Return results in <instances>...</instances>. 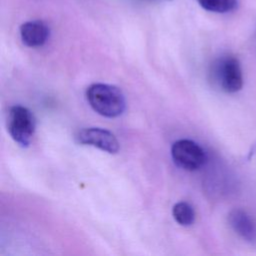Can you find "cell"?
I'll use <instances>...</instances> for the list:
<instances>
[{
	"label": "cell",
	"instance_id": "6da1fadb",
	"mask_svg": "<svg viewBox=\"0 0 256 256\" xmlns=\"http://www.w3.org/2000/svg\"><path fill=\"white\" fill-rule=\"evenodd\" d=\"M86 98L95 112L108 118L120 116L126 107L121 90L109 84H91L86 90Z\"/></svg>",
	"mask_w": 256,
	"mask_h": 256
},
{
	"label": "cell",
	"instance_id": "7a4b0ae2",
	"mask_svg": "<svg viewBox=\"0 0 256 256\" xmlns=\"http://www.w3.org/2000/svg\"><path fill=\"white\" fill-rule=\"evenodd\" d=\"M33 113L21 105L12 106L8 112L7 130L12 139L22 147L29 146L35 132Z\"/></svg>",
	"mask_w": 256,
	"mask_h": 256
},
{
	"label": "cell",
	"instance_id": "3957f363",
	"mask_svg": "<svg viewBox=\"0 0 256 256\" xmlns=\"http://www.w3.org/2000/svg\"><path fill=\"white\" fill-rule=\"evenodd\" d=\"M212 76L219 87L227 93H235L243 86V75L239 60L234 56H224L216 60Z\"/></svg>",
	"mask_w": 256,
	"mask_h": 256
},
{
	"label": "cell",
	"instance_id": "277c9868",
	"mask_svg": "<svg viewBox=\"0 0 256 256\" xmlns=\"http://www.w3.org/2000/svg\"><path fill=\"white\" fill-rule=\"evenodd\" d=\"M171 156L177 166L187 171L201 168L206 161L203 148L189 139H180L174 142L171 147Z\"/></svg>",
	"mask_w": 256,
	"mask_h": 256
},
{
	"label": "cell",
	"instance_id": "5b68a950",
	"mask_svg": "<svg viewBox=\"0 0 256 256\" xmlns=\"http://www.w3.org/2000/svg\"><path fill=\"white\" fill-rule=\"evenodd\" d=\"M76 141L82 145H89L99 148L110 154L119 151V142L110 131L98 127L83 128L75 136Z\"/></svg>",
	"mask_w": 256,
	"mask_h": 256
},
{
	"label": "cell",
	"instance_id": "8992f818",
	"mask_svg": "<svg viewBox=\"0 0 256 256\" xmlns=\"http://www.w3.org/2000/svg\"><path fill=\"white\" fill-rule=\"evenodd\" d=\"M20 37L24 45L32 48L40 47L48 40L49 28L40 20L27 21L20 26Z\"/></svg>",
	"mask_w": 256,
	"mask_h": 256
},
{
	"label": "cell",
	"instance_id": "52a82bcc",
	"mask_svg": "<svg viewBox=\"0 0 256 256\" xmlns=\"http://www.w3.org/2000/svg\"><path fill=\"white\" fill-rule=\"evenodd\" d=\"M228 222L241 238L250 243L256 242V224L245 211L241 209L232 210L228 215Z\"/></svg>",
	"mask_w": 256,
	"mask_h": 256
},
{
	"label": "cell",
	"instance_id": "ba28073f",
	"mask_svg": "<svg viewBox=\"0 0 256 256\" xmlns=\"http://www.w3.org/2000/svg\"><path fill=\"white\" fill-rule=\"evenodd\" d=\"M172 215L175 221L182 226H189L195 220V212L193 207L184 201L178 202L173 206Z\"/></svg>",
	"mask_w": 256,
	"mask_h": 256
},
{
	"label": "cell",
	"instance_id": "9c48e42d",
	"mask_svg": "<svg viewBox=\"0 0 256 256\" xmlns=\"http://www.w3.org/2000/svg\"><path fill=\"white\" fill-rule=\"evenodd\" d=\"M197 2L203 9L220 14L234 11L238 6V0H197Z\"/></svg>",
	"mask_w": 256,
	"mask_h": 256
}]
</instances>
